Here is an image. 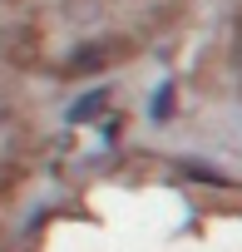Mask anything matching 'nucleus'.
<instances>
[{"instance_id":"1","label":"nucleus","mask_w":242,"mask_h":252,"mask_svg":"<svg viewBox=\"0 0 242 252\" xmlns=\"http://www.w3.org/2000/svg\"><path fill=\"white\" fill-rule=\"evenodd\" d=\"M99 109H104V94H89V99H79V104H74V119H94Z\"/></svg>"},{"instance_id":"2","label":"nucleus","mask_w":242,"mask_h":252,"mask_svg":"<svg viewBox=\"0 0 242 252\" xmlns=\"http://www.w3.org/2000/svg\"><path fill=\"white\" fill-rule=\"evenodd\" d=\"M168 104H173V89H158V94H153V119H168V114H173Z\"/></svg>"}]
</instances>
